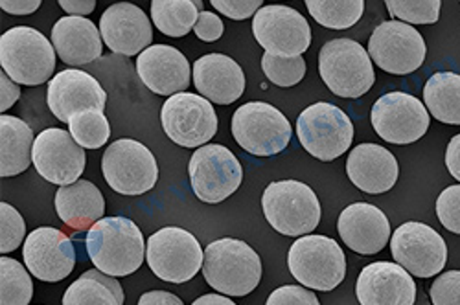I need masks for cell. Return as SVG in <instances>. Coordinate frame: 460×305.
<instances>
[{"label": "cell", "instance_id": "cell-1", "mask_svg": "<svg viewBox=\"0 0 460 305\" xmlns=\"http://www.w3.org/2000/svg\"><path fill=\"white\" fill-rule=\"evenodd\" d=\"M85 245L96 269L112 278L137 273L146 256V241L140 228L126 217L98 221L89 231Z\"/></svg>", "mask_w": 460, "mask_h": 305}, {"label": "cell", "instance_id": "cell-2", "mask_svg": "<svg viewBox=\"0 0 460 305\" xmlns=\"http://www.w3.org/2000/svg\"><path fill=\"white\" fill-rule=\"evenodd\" d=\"M203 276L225 296H247L261 280V259L245 241L217 240L205 248Z\"/></svg>", "mask_w": 460, "mask_h": 305}, {"label": "cell", "instance_id": "cell-3", "mask_svg": "<svg viewBox=\"0 0 460 305\" xmlns=\"http://www.w3.org/2000/svg\"><path fill=\"white\" fill-rule=\"evenodd\" d=\"M0 65L17 85H43L56 70V48L41 31L15 26L0 37Z\"/></svg>", "mask_w": 460, "mask_h": 305}, {"label": "cell", "instance_id": "cell-4", "mask_svg": "<svg viewBox=\"0 0 460 305\" xmlns=\"http://www.w3.org/2000/svg\"><path fill=\"white\" fill-rule=\"evenodd\" d=\"M263 215L279 234L298 238L321 222V203L314 189L298 180H277L261 196Z\"/></svg>", "mask_w": 460, "mask_h": 305}, {"label": "cell", "instance_id": "cell-5", "mask_svg": "<svg viewBox=\"0 0 460 305\" xmlns=\"http://www.w3.org/2000/svg\"><path fill=\"white\" fill-rule=\"evenodd\" d=\"M288 266L304 287L330 292L347 276V256L335 240L312 234L291 245Z\"/></svg>", "mask_w": 460, "mask_h": 305}, {"label": "cell", "instance_id": "cell-6", "mask_svg": "<svg viewBox=\"0 0 460 305\" xmlns=\"http://www.w3.org/2000/svg\"><path fill=\"white\" fill-rule=\"evenodd\" d=\"M319 72L326 87L339 98H361L376 83L368 52L352 39H332L319 54Z\"/></svg>", "mask_w": 460, "mask_h": 305}, {"label": "cell", "instance_id": "cell-7", "mask_svg": "<svg viewBox=\"0 0 460 305\" xmlns=\"http://www.w3.org/2000/svg\"><path fill=\"white\" fill-rule=\"evenodd\" d=\"M296 135L310 155L317 161L332 162L350 149L354 126L342 109L328 101H319L300 112Z\"/></svg>", "mask_w": 460, "mask_h": 305}, {"label": "cell", "instance_id": "cell-8", "mask_svg": "<svg viewBox=\"0 0 460 305\" xmlns=\"http://www.w3.org/2000/svg\"><path fill=\"white\" fill-rule=\"evenodd\" d=\"M146 259L159 280L184 283L203 269L205 252L194 234L179 226H166L147 240Z\"/></svg>", "mask_w": 460, "mask_h": 305}, {"label": "cell", "instance_id": "cell-9", "mask_svg": "<svg viewBox=\"0 0 460 305\" xmlns=\"http://www.w3.org/2000/svg\"><path fill=\"white\" fill-rule=\"evenodd\" d=\"M289 120L277 107L265 101H249L233 117V136L238 145L256 157H273L291 140Z\"/></svg>", "mask_w": 460, "mask_h": 305}, {"label": "cell", "instance_id": "cell-10", "mask_svg": "<svg viewBox=\"0 0 460 305\" xmlns=\"http://www.w3.org/2000/svg\"><path fill=\"white\" fill-rule=\"evenodd\" d=\"M102 171L105 182L122 196H142L157 184L159 166L153 152L140 142L122 138L107 145Z\"/></svg>", "mask_w": 460, "mask_h": 305}, {"label": "cell", "instance_id": "cell-11", "mask_svg": "<svg viewBox=\"0 0 460 305\" xmlns=\"http://www.w3.org/2000/svg\"><path fill=\"white\" fill-rule=\"evenodd\" d=\"M191 189L199 201L217 205L228 199L243 180L240 161L221 144H210L196 149L188 166Z\"/></svg>", "mask_w": 460, "mask_h": 305}, {"label": "cell", "instance_id": "cell-12", "mask_svg": "<svg viewBox=\"0 0 460 305\" xmlns=\"http://www.w3.org/2000/svg\"><path fill=\"white\" fill-rule=\"evenodd\" d=\"M428 47L421 33L405 22H381L370 35L368 56L389 74L407 75L424 65Z\"/></svg>", "mask_w": 460, "mask_h": 305}, {"label": "cell", "instance_id": "cell-13", "mask_svg": "<svg viewBox=\"0 0 460 305\" xmlns=\"http://www.w3.org/2000/svg\"><path fill=\"white\" fill-rule=\"evenodd\" d=\"M161 122L168 138L182 147H203L217 133L212 103L191 92L168 98L161 110Z\"/></svg>", "mask_w": 460, "mask_h": 305}, {"label": "cell", "instance_id": "cell-14", "mask_svg": "<svg viewBox=\"0 0 460 305\" xmlns=\"http://www.w3.org/2000/svg\"><path fill=\"white\" fill-rule=\"evenodd\" d=\"M252 33L265 54L300 57L312 45V28L289 6H263L252 21Z\"/></svg>", "mask_w": 460, "mask_h": 305}, {"label": "cell", "instance_id": "cell-15", "mask_svg": "<svg viewBox=\"0 0 460 305\" xmlns=\"http://www.w3.org/2000/svg\"><path fill=\"white\" fill-rule=\"evenodd\" d=\"M370 120L383 140L407 145L428 133L431 114L418 98L407 92H389L374 103Z\"/></svg>", "mask_w": 460, "mask_h": 305}, {"label": "cell", "instance_id": "cell-16", "mask_svg": "<svg viewBox=\"0 0 460 305\" xmlns=\"http://www.w3.org/2000/svg\"><path fill=\"white\" fill-rule=\"evenodd\" d=\"M393 257L416 278L440 274L447 261V247L442 236L424 222H405L393 234Z\"/></svg>", "mask_w": 460, "mask_h": 305}, {"label": "cell", "instance_id": "cell-17", "mask_svg": "<svg viewBox=\"0 0 460 305\" xmlns=\"http://www.w3.org/2000/svg\"><path fill=\"white\" fill-rule=\"evenodd\" d=\"M33 166L45 180L58 186L78 182L85 170V151L70 131L45 129L33 144Z\"/></svg>", "mask_w": 460, "mask_h": 305}, {"label": "cell", "instance_id": "cell-18", "mask_svg": "<svg viewBox=\"0 0 460 305\" xmlns=\"http://www.w3.org/2000/svg\"><path fill=\"white\" fill-rule=\"evenodd\" d=\"M22 257L30 274L41 282L56 283L70 276L75 265V252L70 238L58 228L41 226L28 234Z\"/></svg>", "mask_w": 460, "mask_h": 305}, {"label": "cell", "instance_id": "cell-19", "mask_svg": "<svg viewBox=\"0 0 460 305\" xmlns=\"http://www.w3.org/2000/svg\"><path fill=\"white\" fill-rule=\"evenodd\" d=\"M47 103L59 122L70 124V120L82 112H103L107 92L91 74L78 68H66L49 83Z\"/></svg>", "mask_w": 460, "mask_h": 305}, {"label": "cell", "instance_id": "cell-20", "mask_svg": "<svg viewBox=\"0 0 460 305\" xmlns=\"http://www.w3.org/2000/svg\"><path fill=\"white\" fill-rule=\"evenodd\" d=\"M356 296L361 305H414L416 283L402 265L376 261L361 271Z\"/></svg>", "mask_w": 460, "mask_h": 305}, {"label": "cell", "instance_id": "cell-21", "mask_svg": "<svg viewBox=\"0 0 460 305\" xmlns=\"http://www.w3.org/2000/svg\"><path fill=\"white\" fill-rule=\"evenodd\" d=\"M100 33L109 50L129 57L140 56L153 41V28L147 15L129 3L112 4L103 12Z\"/></svg>", "mask_w": 460, "mask_h": 305}, {"label": "cell", "instance_id": "cell-22", "mask_svg": "<svg viewBox=\"0 0 460 305\" xmlns=\"http://www.w3.org/2000/svg\"><path fill=\"white\" fill-rule=\"evenodd\" d=\"M337 231L349 248L361 256H372L387 247L391 222L374 205L356 203L341 212Z\"/></svg>", "mask_w": 460, "mask_h": 305}, {"label": "cell", "instance_id": "cell-23", "mask_svg": "<svg viewBox=\"0 0 460 305\" xmlns=\"http://www.w3.org/2000/svg\"><path fill=\"white\" fill-rule=\"evenodd\" d=\"M142 83L159 96L181 94L190 85V63L173 47L151 45L137 57Z\"/></svg>", "mask_w": 460, "mask_h": 305}, {"label": "cell", "instance_id": "cell-24", "mask_svg": "<svg viewBox=\"0 0 460 305\" xmlns=\"http://www.w3.org/2000/svg\"><path fill=\"white\" fill-rule=\"evenodd\" d=\"M198 92L219 105H230L242 98L245 91V74L242 66L225 54H207L191 68Z\"/></svg>", "mask_w": 460, "mask_h": 305}, {"label": "cell", "instance_id": "cell-25", "mask_svg": "<svg viewBox=\"0 0 460 305\" xmlns=\"http://www.w3.org/2000/svg\"><path fill=\"white\" fill-rule=\"evenodd\" d=\"M347 173L358 189L370 196L385 194L398 180V161L393 152L377 144H359L347 161Z\"/></svg>", "mask_w": 460, "mask_h": 305}, {"label": "cell", "instance_id": "cell-26", "mask_svg": "<svg viewBox=\"0 0 460 305\" xmlns=\"http://www.w3.org/2000/svg\"><path fill=\"white\" fill-rule=\"evenodd\" d=\"M52 45L63 63L82 66L96 61L103 50L100 30L85 17H63L52 28Z\"/></svg>", "mask_w": 460, "mask_h": 305}, {"label": "cell", "instance_id": "cell-27", "mask_svg": "<svg viewBox=\"0 0 460 305\" xmlns=\"http://www.w3.org/2000/svg\"><path fill=\"white\" fill-rule=\"evenodd\" d=\"M56 212L59 219L72 231H91L103 219L105 201L100 189L89 180H78L70 186H61L56 194Z\"/></svg>", "mask_w": 460, "mask_h": 305}, {"label": "cell", "instance_id": "cell-28", "mask_svg": "<svg viewBox=\"0 0 460 305\" xmlns=\"http://www.w3.org/2000/svg\"><path fill=\"white\" fill-rule=\"evenodd\" d=\"M0 175L15 177L24 173L33 155V133L30 126L17 118L3 114L0 117Z\"/></svg>", "mask_w": 460, "mask_h": 305}, {"label": "cell", "instance_id": "cell-29", "mask_svg": "<svg viewBox=\"0 0 460 305\" xmlns=\"http://www.w3.org/2000/svg\"><path fill=\"white\" fill-rule=\"evenodd\" d=\"M124 289L119 280L102 271H87L63 296V305H124Z\"/></svg>", "mask_w": 460, "mask_h": 305}, {"label": "cell", "instance_id": "cell-30", "mask_svg": "<svg viewBox=\"0 0 460 305\" xmlns=\"http://www.w3.org/2000/svg\"><path fill=\"white\" fill-rule=\"evenodd\" d=\"M428 112L442 124L460 126V74L437 72L424 87Z\"/></svg>", "mask_w": 460, "mask_h": 305}, {"label": "cell", "instance_id": "cell-31", "mask_svg": "<svg viewBox=\"0 0 460 305\" xmlns=\"http://www.w3.org/2000/svg\"><path fill=\"white\" fill-rule=\"evenodd\" d=\"M198 0H153L151 19L168 37H184L196 28L199 21Z\"/></svg>", "mask_w": 460, "mask_h": 305}, {"label": "cell", "instance_id": "cell-32", "mask_svg": "<svg viewBox=\"0 0 460 305\" xmlns=\"http://www.w3.org/2000/svg\"><path fill=\"white\" fill-rule=\"evenodd\" d=\"M305 8L312 17L324 28L349 30L363 15V0H308Z\"/></svg>", "mask_w": 460, "mask_h": 305}, {"label": "cell", "instance_id": "cell-33", "mask_svg": "<svg viewBox=\"0 0 460 305\" xmlns=\"http://www.w3.org/2000/svg\"><path fill=\"white\" fill-rule=\"evenodd\" d=\"M31 296L33 282L24 266L12 257H0V305H28Z\"/></svg>", "mask_w": 460, "mask_h": 305}, {"label": "cell", "instance_id": "cell-34", "mask_svg": "<svg viewBox=\"0 0 460 305\" xmlns=\"http://www.w3.org/2000/svg\"><path fill=\"white\" fill-rule=\"evenodd\" d=\"M68 131L85 149H100L111 136V126L107 117L100 110H87L74 117L68 124Z\"/></svg>", "mask_w": 460, "mask_h": 305}, {"label": "cell", "instance_id": "cell-35", "mask_svg": "<svg viewBox=\"0 0 460 305\" xmlns=\"http://www.w3.org/2000/svg\"><path fill=\"white\" fill-rule=\"evenodd\" d=\"M387 10L400 22L435 24L440 17V0H387Z\"/></svg>", "mask_w": 460, "mask_h": 305}, {"label": "cell", "instance_id": "cell-36", "mask_svg": "<svg viewBox=\"0 0 460 305\" xmlns=\"http://www.w3.org/2000/svg\"><path fill=\"white\" fill-rule=\"evenodd\" d=\"M261 68L267 75V80L282 89H289L300 83L305 75V61L302 57L288 59V57L263 54Z\"/></svg>", "mask_w": 460, "mask_h": 305}, {"label": "cell", "instance_id": "cell-37", "mask_svg": "<svg viewBox=\"0 0 460 305\" xmlns=\"http://www.w3.org/2000/svg\"><path fill=\"white\" fill-rule=\"evenodd\" d=\"M26 236V222L22 219V215L8 203L0 205V252L8 254L15 248H19V245Z\"/></svg>", "mask_w": 460, "mask_h": 305}, {"label": "cell", "instance_id": "cell-38", "mask_svg": "<svg viewBox=\"0 0 460 305\" xmlns=\"http://www.w3.org/2000/svg\"><path fill=\"white\" fill-rule=\"evenodd\" d=\"M437 215L446 231L460 236V184L446 187L438 196Z\"/></svg>", "mask_w": 460, "mask_h": 305}, {"label": "cell", "instance_id": "cell-39", "mask_svg": "<svg viewBox=\"0 0 460 305\" xmlns=\"http://www.w3.org/2000/svg\"><path fill=\"white\" fill-rule=\"evenodd\" d=\"M433 305H460V271H447L431 285Z\"/></svg>", "mask_w": 460, "mask_h": 305}, {"label": "cell", "instance_id": "cell-40", "mask_svg": "<svg viewBox=\"0 0 460 305\" xmlns=\"http://www.w3.org/2000/svg\"><path fill=\"white\" fill-rule=\"evenodd\" d=\"M265 305H321V301L317 294L308 289L298 285H284L270 294Z\"/></svg>", "mask_w": 460, "mask_h": 305}, {"label": "cell", "instance_id": "cell-41", "mask_svg": "<svg viewBox=\"0 0 460 305\" xmlns=\"http://www.w3.org/2000/svg\"><path fill=\"white\" fill-rule=\"evenodd\" d=\"M212 6L228 19L245 21L256 15L263 8V3L261 0H212Z\"/></svg>", "mask_w": 460, "mask_h": 305}, {"label": "cell", "instance_id": "cell-42", "mask_svg": "<svg viewBox=\"0 0 460 305\" xmlns=\"http://www.w3.org/2000/svg\"><path fill=\"white\" fill-rule=\"evenodd\" d=\"M194 31H196V35L199 37L201 41H205V43H214V41L221 39V35H223V31H225V26H223L221 19H219L216 13L201 12L199 21H198Z\"/></svg>", "mask_w": 460, "mask_h": 305}, {"label": "cell", "instance_id": "cell-43", "mask_svg": "<svg viewBox=\"0 0 460 305\" xmlns=\"http://www.w3.org/2000/svg\"><path fill=\"white\" fill-rule=\"evenodd\" d=\"M0 89H3V100H0V110H8L21 96V89L17 87V83L10 78L8 74L3 72V75H0Z\"/></svg>", "mask_w": 460, "mask_h": 305}, {"label": "cell", "instance_id": "cell-44", "mask_svg": "<svg viewBox=\"0 0 460 305\" xmlns=\"http://www.w3.org/2000/svg\"><path fill=\"white\" fill-rule=\"evenodd\" d=\"M137 305H184L181 298L168 291H149L144 292Z\"/></svg>", "mask_w": 460, "mask_h": 305}, {"label": "cell", "instance_id": "cell-45", "mask_svg": "<svg viewBox=\"0 0 460 305\" xmlns=\"http://www.w3.org/2000/svg\"><path fill=\"white\" fill-rule=\"evenodd\" d=\"M40 6V0H3L0 3V8L10 15H30Z\"/></svg>", "mask_w": 460, "mask_h": 305}, {"label": "cell", "instance_id": "cell-46", "mask_svg": "<svg viewBox=\"0 0 460 305\" xmlns=\"http://www.w3.org/2000/svg\"><path fill=\"white\" fill-rule=\"evenodd\" d=\"M446 166L449 173L460 182V135L453 136L446 151Z\"/></svg>", "mask_w": 460, "mask_h": 305}, {"label": "cell", "instance_id": "cell-47", "mask_svg": "<svg viewBox=\"0 0 460 305\" xmlns=\"http://www.w3.org/2000/svg\"><path fill=\"white\" fill-rule=\"evenodd\" d=\"M61 10L70 13V17H82L94 12L96 3L94 0H59Z\"/></svg>", "mask_w": 460, "mask_h": 305}, {"label": "cell", "instance_id": "cell-48", "mask_svg": "<svg viewBox=\"0 0 460 305\" xmlns=\"http://www.w3.org/2000/svg\"><path fill=\"white\" fill-rule=\"evenodd\" d=\"M191 305H236V303L230 298H226L225 294H205Z\"/></svg>", "mask_w": 460, "mask_h": 305}]
</instances>
